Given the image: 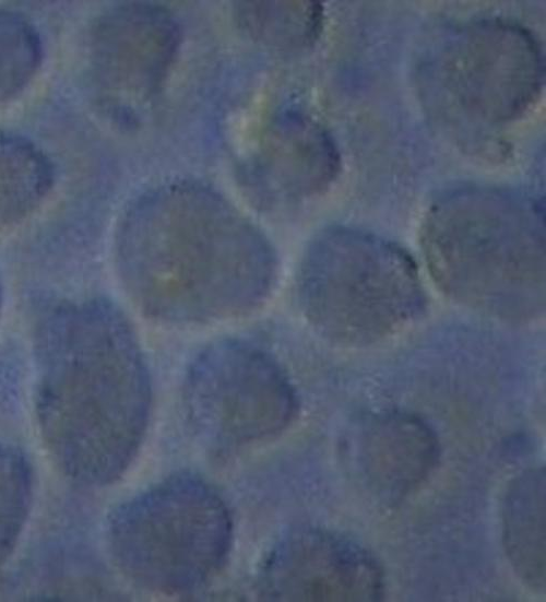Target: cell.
<instances>
[{"label":"cell","instance_id":"6da1fadb","mask_svg":"<svg viewBox=\"0 0 546 602\" xmlns=\"http://www.w3.org/2000/svg\"><path fill=\"white\" fill-rule=\"evenodd\" d=\"M116 251L128 294L170 322L224 320L259 306L276 276L273 249L233 204L206 187L171 184L139 198Z\"/></svg>","mask_w":546,"mask_h":602},{"label":"cell","instance_id":"7a4b0ae2","mask_svg":"<svg viewBox=\"0 0 546 602\" xmlns=\"http://www.w3.org/2000/svg\"><path fill=\"white\" fill-rule=\"evenodd\" d=\"M36 347V414L55 462L78 482H114L140 448L152 400L128 321L105 300L59 306Z\"/></svg>","mask_w":546,"mask_h":602},{"label":"cell","instance_id":"3957f363","mask_svg":"<svg viewBox=\"0 0 546 602\" xmlns=\"http://www.w3.org/2000/svg\"><path fill=\"white\" fill-rule=\"evenodd\" d=\"M427 268L456 303L508 321L545 309V225L541 204L501 188L448 192L422 231Z\"/></svg>","mask_w":546,"mask_h":602},{"label":"cell","instance_id":"277c9868","mask_svg":"<svg viewBox=\"0 0 546 602\" xmlns=\"http://www.w3.org/2000/svg\"><path fill=\"white\" fill-rule=\"evenodd\" d=\"M412 256L364 231L334 226L310 241L297 273L298 303L324 339L366 346L418 318L426 294Z\"/></svg>","mask_w":546,"mask_h":602},{"label":"cell","instance_id":"5b68a950","mask_svg":"<svg viewBox=\"0 0 546 602\" xmlns=\"http://www.w3.org/2000/svg\"><path fill=\"white\" fill-rule=\"evenodd\" d=\"M230 512L202 477L175 473L119 505L107 541L118 568L138 586L177 594L199 589L225 565Z\"/></svg>","mask_w":546,"mask_h":602},{"label":"cell","instance_id":"8992f818","mask_svg":"<svg viewBox=\"0 0 546 602\" xmlns=\"http://www.w3.org/2000/svg\"><path fill=\"white\" fill-rule=\"evenodd\" d=\"M416 68L428 109L453 126L475 129L520 117L537 97L543 81L534 37L498 19L446 29L422 50Z\"/></svg>","mask_w":546,"mask_h":602},{"label":"cell","instance_id":"52a82bcc","mask_svg":"<svg viewBox=\"0 0 546 602\" xmlns=\"http://www.w3.org/2000/svg\"><path fill=\"white\" fill-rule=\"evenodd\" d=\"M182 403L192 430L219 448L278 435L298 408L295 388L278 361L240 339L211 343L193 358Z\"/></svg>","mask_w":546,"mask_h":602},{"label":"cell","instance_id":"ba28073f","mask_svg":"<svg viewBox=\"0 0 546 602\" xmlns=\"http://www.w3.org/2000/svg\"><path fill=\"white\" fill-rule=\"evenodd\" d=\"M266 600L375 602L384 593L383 570L364 546L312 527L292 529L269 550L259 571Z\"/></svg>","mask_w":546,"mask_h":602},{"label":"cell","instance_id":"9c48e42d","mask_svg":"<svg viewBox=\"0 0 546 602\" xmlns=\"http://www.w3.org/2000/svg\"><path fill=\"white\" fill-rule=\"evenodd\" d=\"M179 44V25L166 9L142 2L116 7L92 28L93 74L112 98L143 103L163 84Z\"/></svg>","mask_w":546,"mask_h":602},{"label":"cell","instance_id":"30bf717a","mask_svg":"<svg viewBox=\"0 0 546 602\" xmlns=\"http://www.w3.org/2000/svg\"><path fill=\"white\" fill-rule=\"evenodd\" d=\"M339 154L328 132L300 110L276 115L242 168L246 191L259 204L280 205L323 192L336 177Z\"/></svg>","mask_w":546,"mask_h":602},{"label":"cell","instance_id":"8fae6325","mask_svg":"<svg viewBox=\"0 0 546 602\" xmlns=\"http://www.w3.org/2000/svg\"><path fill=\"white\" fill-rule=\"evenodd\" d=\"M353 476L377 499L394 504L413 493L439 459L432 428L405 411H381L352 425L344 440Z\"/></svg>","mask_w":546,"mask_h":602},{"label":"cell","instance_id":"7c38bea8","mask_svg":"<svg viewBox=\"0 0 546 602\" xmlns=\"http://www.w3.org/2000/svg\"><path fill=\"white\" fill-rule=\"evenodd\" d=\"M545 469L523 471L508 485L502 501V542L514 573L530 589L546 582Z\"/></svg>","mask_w":546,"mask_h":602},{"label":"cell","instance_id":"4fadbf2b","mask_svg":"<svg viewBox=\"0 0 546 602\" xmlns=\"http://www.w3.org/2000/svg\"><path fill=\"white\" fill-rule=\"evenodd\" d=\"M52 186V165L44 152L23 135L0 130V232L36 211Z\"/></svg>","mask_w":546,"mask_h":602},{"label":"cell","instance_id":"5bb4252c","mask_svg":"<svg viewBox=\"0 0 546 602\" xmlns=\"http://www.w3.org/2000/svg\"><path fill=\"white\" fill-rule=\"evenodd\" d=\"M240 28L260 44L278 50L302 49L313 44L322 27L317 1H240L235 5Z\"/></svg>","mask_w":546,"mask_h":602},{"label":"cell","instance_id":"9a60e30c","mask_svg":"<svg viewBox=\"0 0 546 602\" xmlns=\"http://www.w3.org/2000/svg\"><path fill=\"white\" fill-rule=\"evenodd\" d=\"M41 56L34 25L15 12L0 10V105L33 79Z\"/></svg>","mask_w":546,"mask_h":602},{"label":"cell","instance_id":"2e32d148","mask_svg":"<svg viewBox=\"0 0 546 602\" xmlns=\"http://www.w3.org/2000/svg\"><path fill=\"white\" fill-rule=\"evenodd\" d=\"M31 472L24 458L0 444V565L12 553L27 518Z\"/></svg>","mask_w":546,"mask_h":602}]
</instances>
